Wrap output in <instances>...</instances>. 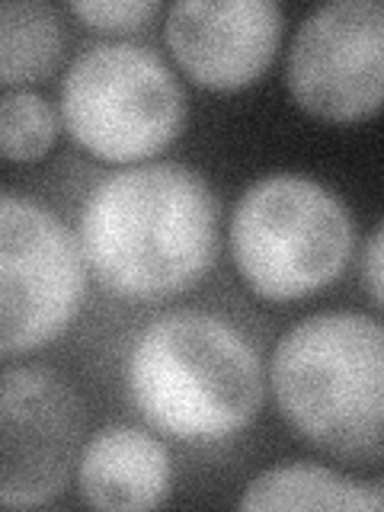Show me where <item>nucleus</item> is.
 I'll list each match as a JSON object with an SVG mask.
<instances>
[{
	"label": "nucleus",
	"instance_id": "f03ea898",
	"mask_svg": "<svg viewBox=\"0 0 384 512\" xmlns=\"http://www.w3.org/2000/svg\"><path fill=\"white\" fill-rule=\"evenodd\" d=\"M132 404L160 436L215 445L263 407V362L231 320L180 308L154 317L125 362Z\"/></svg>",
	"mask_w": 384,
	"mask_h": 512
},
{
	"label": "nucleus",
	"instance_id": "2eb2a0df",
	"mask_svg": "<svg viewBox=\"0 0 384 512\" xmlns=\"http://www.w3.org/2000/svg\"><path fill=\"white\" fill-rule=\"evenodd\" d=\"M381 224H375L372 234H368L365 247H362V282H365V292L368 298H372V304L378 308V304L384 301V276H381Z\"/></svg>",
	"mask_w": 384,
	"mask_h": 512
},
{
	"label": "nucleus",
	"instance_id": "f257e3e1",
	"mask_svg": "<svg viewBox=\"0 0 384 512\" xmlns=\"http://www.w3.org/2000/svg\"><path fill=\"white\" fill-rule=\"evenodd\" d=\"M80 256L122 298L189 292L218 256V196L208 176L176 160L103 176L80 212Z\"/></svg>",
	"mask_w": 384,
	"mask_h": 512
},
{
	"label": "nucleus",
	"instance_id": "9d476101",
	"mask_svg": "<svg viewBox=\"0 0 384 512\" xmlns=\"http://www.w3.org/2000/svg\"><path fill=\"white\" fill-rule=\"evenodd\" d=\"M170 484L167 445L138 426H106L80 448L77 487L93 509H157L167 503Z\"/></svg>",
	"mask_w": 384,
	"mask_h": 512
},
{
	"label": "nucleus",
	"instance_id": "7ed1b4c3",
	"mask_svg": "<svg viewBox=\"0 0 384 512\" xmlns=\"http://www.w3.org/2000/svg\"><path fill=\"white\" fill-rule=\"evenodd\" d=\"M276 404L304 442L343 461H378L384 439V330L324 311L298 320L269 362Z\"/></svg>",
	"mask_w": 384,
	"mask_h": 512
},
{
	"label": "nucleus",
	"instance_id": "f8f14e48",
	"mask_svg": "<svg viewBox=\"0 0 384 512\" xmlns=\"http://www.w3.org/2000/svg\"><path fill=\"white\" fill-rule=\"evenodd\" d=\"M64 55L61 13L42 0H0V87L23 90L48 77Z\"/></svg>",
	"mask_w": 384,
	"mask_h": 512
},
{
	"label": "nucleus",
	"instance_id": "ddd939ff",
	"mask_svg": "<svg viewBox=\"0 0 384 512\" xmlns=\"http://www.w3.org/2000/svg\"><path fill=\"white\" fill-rule=\"evenodd\" d=\"M58 138V116L45 96L32 90L0 93V157L13 164L42 160Z\"/></svg>",
	"mask_w": 384,
	"mask_h": 512
},
{
	"label": "nucleus",
	"instance_id": "423d86ee",
	"mask_svg": "<svg viewBox=\"0 0 384 512\" xmlns=\"http://www.w3.org/2000/svg\"><path fill=\"white\" fill-rule=\"evenodd\" d=\"M84 298L87 266L68 224L39 199L0 189V359L55 343Z\"/></svg>",
	"mask_w": 384,
	"mask_h": 512
},
{
	"label": "nucleus",
	"instance_id": "4468645a",
	"mask_svg": "<svg viewBox=\"0 0 384 512\" xmlns=\"http://www.w3.org/2000/svg\"><path fill=\"white\" fill-rule=\"evenodd\" d=\"M68 10L90 29L138 32L141 26H148V20H154L160 4L157 0H74Z\"/></svg>",
	"mask_w": 384,
	"mask_h": 512
},
{
	"label": "nucleus",
	"instance_id": "9b49d317",
	"mask_svg": "<svg viewBox=\"0 0 384 512\" xmlns=\"http://www.w3.org/2000/svg\"><path fill=\"white\" fill-rule=\"evenodd\" d=\"M384 490L375 484H362L324 464L292 461L276 464L256 474L240 509H343V512H381Z\"/></svg>",
	"mask_w": 384,
	"mask_h": 512
},
{
	"label": "nucleus",
	"instance_id": "20e7f679",
	"mask_svg": "<svg viewBox=\"0 0 384 512\" xmlns=\"http://www.w3.org/2000/svg\"><path fill=\"white\" fill-rule=\"evenodd\" d=\"M356 247L346 202L308 173H269L244 189L231 215L240 279L266 301H298L343 276Z\"/></svg>",
	"mask_w": 384,
	"mask_h": 512
},
{
	"label": "nucleus",
	"instance_id": "39448f33",
	"mask_svg": "<svg viewBox=\"0 0 384 512\" xmlns=\"http://www.w3.org/2000/svg\"><path fill=\"white\" fill-rule=\"evenodd\" d=\"M186 90L157 52L135 42H96L61 80V119L71 138L109 164L160 154L186 125Z\"/></svg>",
	"mask_w": 384,
	"mask_h": 512
},
{
	"label": "nucleus",
	"instance_id": "1a4fd4ad",
	"mask_svg": "<svg viewBox=\"0 0 384 512\" xmlns=\"http://www.w3.org/2000/svg\"><path fill=\"white\" fill-rule=\"evenodd\" d=\"M167 45L180 68L208 90H240L276 58L282 10L272 0H176Z\"/></svg>",
	"mask_w": 384,
	"mask_h": 512
},
{
	"label": "nucleus",
	"instance_id": "0eeeda50",
	"mask_svg": "<svg viewBox=\"0 0 384 512\" xmlns=\"http://www.w3.org/2000/svg\"><path fill=\"white\" fill-rule=\"evenodd\" d=\"M87 413L74 384L48 365L0 368V506L29 509L68 490Z\"/></svg>",
	"mask_w": 384,
	"mask_h": 512
},
{
	"label": "nucleus",
	"instance_id": "6e6552de",
	"mask_svg": "<svg viewBox=\"0 0 384 512\" xmlns=\"http://www.w3.org/2000/svg\"><path fill=\"white\" fill-rule=\"evenodd\" d=\"M295 103L324 122H362L381 109L384 7L333 0L295 32L285 61Z\"/></svg>",
	"mask_w": 384,
	"mask_h": 512
}]
</instances>
